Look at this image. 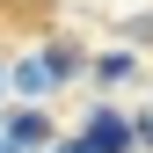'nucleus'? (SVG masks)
<instances>
[{"label": "nucleus", "mask_w": 153, "mask_h": 153, "mask_svg": "<svg viewBox=\"0 0 153 153\" xmlns=\"http://www.w3.org/2000/svg\"><path fill=\"white\" fill-rule=\"evenodd\" d=\"M88 146L95 153H131V124L117 117V109H95L88 117Z\"/></svg>", "instance_id": "f257e3e1"}, {"label": "nucleus", "mask_w": 153, "mask_h": 153, "mask_svg": "<svg viewBox=\"0 0 153 153\" xmlns=\"http://www.w3.org/2000/svg\"><path fill=\"white\" fill-rule=\"evenodd\" d=\"M7 146H51V124L36 109H22V117H7Z\"/></svg>", "instance_id": "f03ea898"}, {"label": "nucleus", "mask_w": 153, "mask_h": 153, "mask_svg": "<svg viewBox=\"0 0 153 153\" xmlns=\"http://www.w3.org/2000/svg\"><path fill=\"white\" fill-rule=\"evenodd\" d=\"M15 88H22V95H44V88H51L44 59H22V66H15Z\"/></svg>", "instance_id": "7ed1b4c3"}, {"label": "nucleus", "mask_w": 153, "mask_h": 153, "mask_svg": "<svg viewBox=\"0 0 153 153\" xmlns=\"http://www.w3.org/2000/svg\"><path fill=\"white\" fill-rule=\"evenodd\" d=\"M44 73H51V80H59V73H80V51H73V44H51L44 51Z\"/></svg>", "instance_id": "20e7f679"}, {"label": "nucleus", "mask_w": 153, "mask_h": 153, "mask_svg": "<svg viewBox=\"0 0 153 153\" xmlns=\"http://www.w3.org/2000/svg\"><path fill=\"white\" fill-rule=\"evenodd\" d=\"M95 73H102V80H124V73H131V51H109V59L95 66Z\"/></svg>", "instance_id": "39448f33"}, {"label": "nucleus", "mask_w": 153, "mask_h": 153, "mask_svg": "<svg viewBox=\"0 0 153 153\" xmlns=\"http://www.w3.org/2000/svg\"><path fill=\"white\" fill-rule=\"evenodd\" d=\"M59 153H95V146H88V139H66V146H59Z\"/></svg>", "instance_id": "423d86ee"}, {"label": "nucleus", "mask_w": 153, "mask_h": 153, "mask_svg": "<svg viewBox=\"0 0 153 153\" xmlns=\"http://www.w3.org/2000/svg\"><path fill=\"white\" fill-rule=\"evenodd\" d=\"M0 88H7V66H0Z\"/></svg>", "instance_id": "0eeeda50"}, {"label": "nucleus", "mask_w": 153, "mask_h": 153, "mask_svg": "<svg viewBox=\"0 0 153 153\" xmlns=\"http://www.w3.org/2000/svg\"><path fill=\"white\" fill-rule=\"evenodd\" d=\"M0 153H15V146H0Z\"/></svg>", "instance_id": "6e6552de"}]
</instances>
